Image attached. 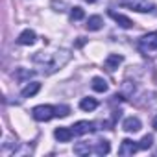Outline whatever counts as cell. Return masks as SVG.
<instances>
[{"label":"cell","instance_id":"cell-25","mask_svg":"<svg viewBox=\"0 0 157 157\" xmlns=\"http://www.w3.org/2000/svg\"><path fill=\"white\" fill-rule=\"evenodd\" d=\"M85 2H89V4H94V2H96V0H85Z\"/></svg>","mask_w":157,"mask_h":157},{"label":"cell","instance_id":"cell-9","mask_svg":"<svg viewBox=\"0 0 157 157\" xmlns=\"http://www.w3.org/2000/svg\"><path fill=\"white\" fill-rule=\"evenodd\" d=\"M93 122H89V120H80V122H76L74 126H72V131H74V135H85V133H91L93 131Z\"/></svg>","mask_w":157,"mask_h":157},{"label":"cell","instance_id":"cell-26","mask_svg":"<svg viewBox=\"0 0 157 157\" xmlns=\"http://www.w3.org/2000/svg\"><path fill=\"white\" fill-rule=\"evenodd\" d=\"M155 153H157V151H155Z\"/></svg>","mask_w":157,"mask_h":157},{"label":"cell","instance_id":"cell-7","mask_svg":"<svg viewBox=\"0 0 157 157\" xmlns=\"http://www.w3.org/2000/svg\"><path fill=\"white\" fill-rule=\"evenodd\" d=\"M140 128H142V124H140V120H139L137 117H128V118L122 122V129L128 131V133H137Z\"/></svg>","mask_w":157,"mask_h":157},{"label":"cell","instance_id":"cell-13","mask_svg":"<svg viewBox=\"0 0 157 157\" xmlns=\"http://www.w3.org/2000/svg\"><path fill=\"white\" fill-rule=\"evenodd\" d=\"M39 91H41V83L32 82V83H28V85L21 91V96H22V98H32V96H35Z\"/></svg>","mask_w":157,"mask_h":157},{"label":"cell","instance_id":"cell-17","mask_svg":"<svg viewBox=\"0 0 157 157\" xmlns=\"http://www.w3.org/2000/svg\"><path fill=\"white\" fill-rule=\"evenodd\" d=\"M109 150H111V146H109V142H107V140H98L93 151H94L96 155H107V153H109Z\"/></svg>","mask_w":157,"mask_h":157},{"label":"cell","instance_id":"cell-10","mask_svg":"<svg viewBox=\"0 0 157 157\" xmlns=\"http://www.w3.org/2000/svg\"><path fill=\"white\" fill-rule=\"evenodd\" d=\"M54 137L59 142H68L74 137V131H72V128H56L54 129Z\"/></svg>","mask_w":157,"mask_h":157},{"label":"cell","instance_id":"cell-8","mask_svg":"<svg viewBox=\"0 0 157 157\" xmlns=\"http://www.w3.org/2000/svg\"><path fill=\"white\" fill-rule=\"evenodd\" d=\"M122 61H124V56H120V54H109V56L105 57V68H107L109 72H115V70L120 67Z\"/></svg>","mask_w":157,"mask_h":157},{"label":"cell","instance_id":"cell-14","mask_svg":"<svg viewBox=\"0 0 157 157\" xmlns=\"http://www.w3.org/2000/svg\"><path fill=\"white\" fill-rule=\"evenodd\" d=\"M91 87H93V91H96V93H105V91H107V82L104 80V78L96 76V78H93Z\"/></svg>","mask_w":157,"mask_h":157},{"label":"cell","instance_id":"cell-2","mask_svg":"<svg viewBox=\"0 0 157 157\" xmlns=\"http://www.w3.org/2000/svg\"><path fill=\"white\" fill-rule=\"evenodd\" d=\"M32 117H33L37 122H48L50 118H54V117H56V107L46 105V104L37 105V107H33V109H32Z\"/></svg>","mask_w":157,"mask_h":157},{"label":"cell","instance_id":"cell-15","mask_svg":"<svg viewBox=\"0 0 157 157\" xmlns=\"http://www.w3.org/2000/svg\"><path fill=\"white\" fill-rule=\"evenodd\" d=\"M91 151H93V148H91L89 142H85V140L74 144V153H76V155H89Z\"/></svg>","mask_w":157,"mask_h":157},{"label":"cell","instance_id":"cell-19","mask_svg":"<svg viewBox=\"0 0 157 157\" xmlns=\"http://www.w3.org/2000/svg\"><path fill=\"white\" fill-rule=\"evenodd\" d=\"M133 93H135V83L124 82L122 83V96H133Z\"/></svg>","mask_w":157,"mask_h":157},{"label":"cell","instance_id":"cell-6","mask_svg":"<svg viewBox=\"0 0 157 157\" xmlns=\"http://www.w3.org/2000/svg\"><path fill=\"white\" fill-rule=\"evenodd\" d=\"M109 17L120 26V28H124V30H129V28H133V21L131 19H128L126 15H122V13H117V11H113V10H109Z\"/></svg>","mask_w":157,"mask_h":157},{"label":"cell","instance_id":"cell-5","mask_svg":"<svg viewBox=\"0 0 157 157\" xmlns=\"http://www.w3.org/2000/svg\"><path fill=\"white\" fill-rule=\"evenodd\" d=\"M137 150H140L139 148V144L135 142V140H131V139H124L122 142H120V148H118V153L120 155H133Z\"/></svg>","mask_w":157,"mask_h":157},{"label":"cell","instance_id":"cell-3","mask_svg":"<svg viewBox=\"0 0 157 157\" xmlns=\"http://www.w3.org/2000/svg\"><path fill=\"white\" fill-rule=\"evenodd\" d=\"M139 48H140V52L146 54V56L157 52V32H151V33L144 35V37L139 41Z\"/></svg>","mask_w":157,"mask_h":157},{"label":"cell","instance_id":"cell-16","mask_svg":"<svg viewBox=\"0 0 157 157\" xmlns=\"http://www.w3.org/2000/svg\"><path fill=\"white\" fill-rule=\"evenodd\" d=\"M96 107H98V102L94 98H82V102H80V109H83V111H94Z\"/></svg>","mask_w":157,"mask_h":157},{"label":"cell","instance_id":"cell-22","mask_svg":"<svg viewBox=\"0 0 157 157\" xmlns=\"http://www.w3.org/2000/svg\"><path fill=\"white\" fill-rule=\"evenodd\" d=\"M52 8H54L56 11H59V13H61V11L70 10V8H68V4L65 2V0H54V2H52Z\"/></svg>","mask_w":157,"mask_h":157},{"label":"cell","instance_id":"cell-1","mask_svg":"<svg viewBox=\"0 0 157 157\" xmlns=\"http://www.w3.org/2000/svg\"><path fill=\"white\" fill-rule=\"evenodd\" d=\"M70 54L67 50H59V52H37L32 61L35 63V67L39 68V72L43 74H54L57 72L65 63H68Z\"/></svg>","mask_w":157,"mask_h":157},{"label":"cell","instance_id":"cell-20","mask_svg":"<svg viewBox=\"0 0 157 157\" xmlns=\"http://www.w3.org/2000/svg\"><path fill=\"white\" fill-rule=\"evenodd\" d=\"M151 144H153V135H144L140 139V142H139V148L140 150H148V148H151Z\"/></svg>","mask_w":157,"mask_h":157},{"label":"cell","instance_id":"cell-18","mask_svg":"<svg viewBox=\"0 0 157 157\" xmlns=\"http://www.w3.org/2000/svg\"><path fill=\"white\" fill-rule=\"evenodd\" d=\"M68 17H70V21H72V22H76V21H82V19L85 17V11H83L80 6H74V8H70V13H68Z\"/></svg>","mask_w":157,"mask_h":157},{"label":"cell","instance_id":"cell-24","mask_svg":"<svg viewBox=\"0 0 157 157\" xmlns=\"http://www.w3.org/2000/svg\"><path fill=\"white\" fill-rule=\"evenodd\" d=\"M151 126L155 128V131H157V115H155V118H153V122H151Z\"/></svg>","mask_w":157,"mask_h":157},{"label":"cell","instance_id":"cell-23","mask_svg":"<svg viewBox=\"0 0 157 157\" xmlns=\"http://www.w3.org/2000/svg\"><path fill=\"white\" fill-rule=\"evenodd\" d=\"M68 113H70V107L68 105H57L56 107V117H68Z\"/></svg>","mask_w":157,"mask_h":157},{"label":"cell","instance_id":"cell-21","mask_svg":"<svg viewBox=\"0 0 157 157\" xmlns=\"http://www.w3.org/2000/svg\"><path fill=\"white\" fill-rule=\"evenodd\" d=\"M33 76V72L30 70H24V68H17V72H15V78H17V80L19 82H22V80H30V78Z\"/></svg>","mask_w":157,"mask_h":157},{"label":"cell","instance_id":"cell-11","mask_svg":"<svg viewBox=\"0 0 157 157\" xmlns=\"http://www.w3.org/2000/svg\"><path fill=\"white\" fill-rule=\"evenodd\" d=\"M17 43L19 44H22V46H30V44H33L35 43V32L33 30H24L21 35H19V39H17Z\"/></svg>","mask_w":157,"mask_h":157},{"label":"cell","instance_id":"cell-12","mask_svg":"<svg viewBox=\"0 0 157 157\" xmlns=\"http://www.w3.org/2000/svg\"><path fill=\"white\" fill-rule=\"evenodd\" d=\"M85 28H87L89 32H98V30H102V28H104V21H102V17H100V15H93V17H89Z\"/></svg>","mask_w":157,"mask_h":157},{"label":"cell","instance_id":"cell-4","mask_svg":"<svg viewBox=\"0 0 157 157\" xmlns=\"http://www.w3.org/2000/svg\"><path fill=\"white\" fill-rule=\"evenodd\" d=\"M122 6L133 10V11H139V13H148V11H153V6L148 4L146 0H122Z\"/></svg>","mask_w":157,"mask_h":157}]
</instances>
